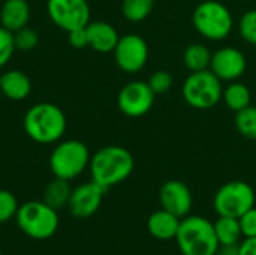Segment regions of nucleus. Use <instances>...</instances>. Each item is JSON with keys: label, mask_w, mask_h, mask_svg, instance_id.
Returning <instances> with one entry per match:
<instances>
[{"label": "nucleus", "mask_w": 256, "mask_h": 255, "mask_svg": "<svg viewBox=\"0 0 256 255\" xmlns=\"http://www.w3.org/2000/svg\"><path fill=\"white\" fill-rule=\"evenodd\" d=\"M248 68V59L242 50L237 47H222L216 50L212 56L210 71L224 83H231L240 80Z\"/></svg>", "instance_id": "nucleus-12"}, {"label": "nucleus", "mask_w": 256, "mask_h": 255, "mask_svg": "<svg viewBox=\"0 0 256 255\" xmlns=\"http://www.w3.org/2000/svg\"><path fill=\"white\" fill-rule=\"evenodd\" d=\"M72 188L69 185V180H63L58 177H54L44 191V201L51 206L56 210H60L63 207H68L69 198H70Z\"/></svg>", "instance_id": "nucleus-22"}, {"label": "nucleus", "mask_w": 256, "mask_h": 255, "mask_svg": "<svg viewBox=\"0 0 256 255\" xmlns=\"http://www.w3.org/2000/svg\"><path fill=\"white\" fill-rule=\"evenodd\" d=\"M256 203L254 188L243 180H232L222 185L213 198V209L218 216L240 218Z\"/></svg>", "instance_id": "nucleus-8"}, {"label": "nucleus", "mask_w": 256, "mask_h": 255, "mask_svg": "<svg viewBox=\"0 0 256 255\" xmlns=\"http://www.w3.org/2000/svg\"><path fill=\"white\" fill-rule=\"evenodd\" d=\"M222 101L228 107V110L237 113V111H240V110L250 105L252 93H250L249 87L244 83H240L237 80V81L228 83V86L224 87Z\"/></svg>", "instance_id": "nucleus-21"}, {"label": "nucleus", "mask_w": 256, "mask_h": 255, "mask_svg": "<svg viewBox=\"0 0 256 255\" xmlns=\"http://www.w3.org/2000/svg\"><path fill=\"white\" fill-rule=\"evenodd\" d=\"M0 92L9 101L20 102L32 93V81L28 75L20 69H8L0 74Z\"/></svg>", "instance_id": "nucleus-16"}, {"label": "nucleus", "mask_w": 256, "mask_h": 255, "mask_svg": "<svg viewBox=\"0 0 256 255\" xmlns=\"http://www.w3.org/2000/svg\"><path fill=\"white\" fill-rule=\"evenodd\" d=\"M90 158L92 153L86 143L70 138L60 140L58 143H56L50 155L48 164L54 177L70 182L88 168Z\"/></svg>", "instance_id": "nucleus-5"}, {"label": "nucleus", "mask_w": 256, "mask_h": 255, "mask_svg": "<svg viewBox=\"0 0 256 255\" xmlns=\"http://www.w3.org/2000/svg\"><path fill=\"white\" fill-rule=\"evenodd\" d=\"M14 41H15V48L22 53H30L33 51L38 44H39V35L34 29L32 27H22L21 30L14 33Z\"/></svg>", "instance_id": "nucleus-26"}, {"label": "nucleus", "mask_w": 256, "mask_h": 255, "mask_svg": "<svg viewBox=\"0 0 256 255\" xmlns=\"http://www.w3.org/2000/svg\"><path fill=\"white\" fill-rule=\"evenodd\" d=\"M16 48L14 41V33L0 26V69H3L14 57Z\"/></svg>", "instance_id": "nucleus-28"}, {"label": "nucleus", "mask_w": 256, "mask_h": 255, "mask_svg": "<svg viewBox=\"0 0 256 255\" xmlns=\"http://www.w3.org/2000/svg\"><path fill=\"white\" fill-rule=\"evenodd\" d=\"M112 54L120 71L126 74H136L146 68L150 50L147 41L141 35L126 33L120 36Z\"/></svg>", "instance_id": "nucleus-10"}, {"label": "nucleus", "mask_w": 256, "mask_h": 255, "mask_svg": "<svg viewBox=\"0 0 256 255\" xmlns=\"http://www.w3.org/2000/svg\"><path fill=\"white\" fill-rule=\"evenodd\" d=\"M237 255H256V237L243 239L237 246Z\"/></svg>", "instance_id": "nucleus-32"}, {"label": "nucleus", "mask_w": 256, "mask_h": 255, "mask_svg": "<svg viewBox=\"0 0 256 255\" xmlns=\"http://www.w3.org/2000/svg\"><path fill=\"white\" fill-rule=\"evenodd\" d=\"M46 14L52 24L66 33L82 29L90 23L87 0H46Z\"/></svg>", "instance_id": "nucleus-9"}, {"label": "nucleus", "mask_w": 256, "mask_h": 255, "mask_svg": "<svg viewBox=\"0 0 256 255\" xmlns=\"http://www.w3.org/2000/svg\"><path fill=\"white\" fill-rule=\"evenodd\" d=\"M86 33L88 47L100 54L112 53L120 39L117 29L106 21H90L86 26Z\"/></svg>", "instance_id": "nucleus-15"}, {"label": "nucleus", "mask_w": 256, "mask_h": 255, "mask_svg": "<svg viewBox=\"0 0 256 255\" xmlns=\"http://www.w3.org/2000/svg\"><path fill=\"white\" fill-rule=\"evenodd\" d=\"M237 30L240 38L246 44L256 47V8L248 9L242 14L237 24Z\"/></svg>", "instance_id": "nucleus-25"}, {"label": "nucleus", "mask_w": 256, "mask_h": 255, "mask_svg": "<svg viewBox=\"0 0 256 255\" xmlns=\"http://www.w3.org/2000/svg\"><path fill=\"white\" fill-rule=\"evenodd\" d=\"M156 0H122V15L130 23H141L153 12Z\"/></svg>", "instance_id": "nucleus-23"}, {"label": "nucleus", "mask_w": 256, "mask_h": 255, "mask_svg": "<svg viewBox=\"0 0 256 255\" xmlns=\"http://www.w3.org/2000/svg\"><path fill=\"white\" fill-rule=\"evenodd\" d=\"M234 125L242 137L256 141V107L249 105L237 111Z\"/></svg>", "instance_id": "nucleus-24"}, {"label": "nucleus", "mask_w": 256, "mask_h": 255, "mask_svg": "<svg viewBox=\"0 0 256 255\" xmlns=\"http://www.w3.org/2000/svg\"><path fill=\"white\" fill-rule=\"evenodd\" d=\"M147 83L152 87V90L154 92V95H164V93H166L172 87L174 78H172L171 72L160 69V71H154L150 75Z\"/></svg>", "instance_id": "nucleus-29"}, {"label": "nucleus", "mask_w": 256, "mask_h": 255, "mask_svg": "<svg viewBox=\"0 0 256 255\" xmlns=\"http://www.w3.org/2000/svg\"><path fill=\"white\" fill-rule=\"evenodd\" d=\"M68 41H69L70 47H74V48H76V50H81V48L88 47L86 27H82V29H75V30H72V32H68Z\"/></svg>", "instance_id": "nucleus-31"}, {"label": "nucleus", "mask_w": 256, "mask_h": 255, "mask_svg": "<svg viewBox=\"0 0 256 255\" xmlns=\"http://www.w3.org/2000/svg\"><path fill=\"white\" fill-rule=\"evenodd\" d=\"M18 228L34 240H46L58 230V210L48 206L44 200L26 201L15 215Z\"/></svg>", "instance_id": "nucleus-6"}, {"label": "nucleus", "mask_w": 256, "mask_h": 255, "mask_svg": "<svg viewBox=\"0 0 256 255\" xmlns=\"http://www.w3.org/2000/svg\"><path fill=\"white\" fill-rule=\"evenodd\" d=\"M240 2H249V0H240Z\"/></svg>", "instance_id": "nucleus-33"}, {"label": "nucleus", "mask_w": 256, "mask_h": 255, "mask_svg": "<svg viewBox=\"0 0 256 255\" xmlns=\"http://www.w3.org/2000/svg\"><path fill=\"white\" fill-rule=\"evenodd\" d=\"M192 26L198 35L212 42L225 41L234 30L231 9L219 0H204L192 12Z\"/></svg>", "instance_id": "nucleus-4"}, {"label": "nucleus", "mask_w": 256, "mask_h": 255, "mask_svg": "<svg viewBox=\"0 0 256 255\" xmlns=\"http://www.w3.org/2000/svg\"><path fill=\"white\" fill-rule=\"evenodd\" d=\"M32 9L27 0H4L0 6V26L15 33L28 26Z\"/></svg>", "instance_id": "nucleus-17"}, {"label": "nucleus", "mask_w": 256, "mask_h": 255, "mask_svg": "<svg viewBox=\"0 0 256 255\" xmlns=\"http://www.w3.org/2000/svg\"><path fill=\"white\" fill-rule=\"evenodd\" d=\"M0 255H3V254H2V251H0Z\"/></svg>", "instance_id": "nucleus-35"}, {"label": "nucleus", "mask_w": 256, "mask_h": 255, "mask_svg": "<svg viewBox=\"0 0 256 255\" xmlns=\"http://www.w3.org/2000/svg\"><path fill=\"white\" fill-rule=\"evenodd\" d=\"M160 207L171 212L178 218H184L190 213L194 206V197L189 186L182 180H168L159 191Z\"/></svg>", "instance_id": "nucleus-14"}, {"label": "nucleus", "mask_w": 256, "mask_h": 255, "mask_svg": "<svg viewBox=\"0 0 256 255\" xmlns=\"http://www.w3.org/2000/svg\"><path fill=\"white\" fill-rule=\"evenodd\" d=\"M174 240L183 255H218L220 249L213 222L200 215L182 218Z\"/></svg>", "instance_id": "nucleus-3"}, {"label": "nucleus", "mask_w": 256, "mask_h": 255, "mask_svg": "<svg viewBox=\"0 0 256 255\" xmlns=\"http://www.w3.org/2000/svg\"><path fill=\"white\" fill-rule=\"evenodd\" d=\"M18 200L16 197L6 189H0V224H4L15 218L18 212Z\"/></svg>", "instance_id": "nucleus-27"}, {"label": "nucleus", "mask_w": 256, "mask_h": 255, "mask_svg": "<svg viewBox=\"0 0 256 255\" xmlns=\"http://www.w3.org/2000/svg\"><path fill=\"white\" fill-rule=\"evenodd\" d=\"M243 239H252L256 237V206L249 209L244 215L238 218Z\"/></svg>", "instance_id": "nucleus-30"}, {"label": "nucleus", "mask_w": 256, "mask_h": 255, "mask_svg": "<svg viewBox=\"0 0 256 255\" xmlns=\"http://www.w3.org/2000/svg\"><path fill=\"white\" fill-rule=\"evenodd\" d=\"M156 95L147 81L134 80L126 83L117 95V107L128 117H142L154 105Z\"/></svg>", "instance_id": "nucleus-11"}, {"label": "nucleus", "mask_w": 256, "mask_h": 255, "mask_svg": "<svg viewBox=\"0 0 256 255\" xmlns=\"http://www.w3.org/2000/svg\"><path fill=\"white\" fill-rule=\"evenodd\" d=\"M214 233L220 246H237L243 239L238 218L219 216L214 222Z\"/></svg>", "instance_id": "nucleus-19"}, {"label": "nucleus", "mask_w": 256, "mask_h": 255, "mask_svg": "<svg viewBox=\"0 0 256 255\" xmlns=\"http://www.w3.org/2000/svg\"><path fill=\"white\" fill-rule=\"evenodd\" d=\"M66 116L52 102H38L32 105L22 119L24 132L38 144H56L66 132Z\"/></svg>", "instance_id": "nucleus-2"}, {"label": "nucleus", "mask_w": 256, "mask_h": 255, "mask_svg": "<svg viewBox=\"0 0 256 255\" xmlns=\"http://www.w3.org/2000/svg\"><path fill=\"white\" fill-rule=\"evenodd\" d=\"M213 53L206 44L194 42L186 47L183 53V63L189 69V72H200L210 69Z\"/></svg>", "instance_id": "nucleus-20"}, {"label": "nucleus", "mask_w": 256, "mask_h": 255, "mask_svg": "<svg viewBox=\"0 0 256 255\" xmlns=\"http://www.w3.org/2000/svg\"><path fill=\"white\" fill-rule=\"evenodd\" d=\"M224 84L210 71L190 72L182 86L184 102L195 110H210L222 101Z\"/></svg>", "instance_id": "nucleus-7"}, {"label": "nucleus", "mask_w": 256, "mask_h": 255, "mask_svg": "<svg viewBox=\"0 0 256 255\" xmlns=\"http://www.w3.org/2000/svg\"><path fill=\"white\" fill-rule=\"evenodd\" d=\"M0 98H2V92H0Z\"/></svg>", "instance_id": "nucleus-34"}, {"label": "nucleus", "mask_w": 256, "mask_h": 255, "mask_svg": "<svg viewBox=\"0 0 256 255\" xmlns=\"http://www.w3.org/2000/svg\"><path fill=\"white\" fill-rule=\"evenodd\" d=\"M180 221H182V218H178V216L172 215L171 212L160 207L159 210L153 212L148 216L147 230H148L150 236H153L158 240H162V242L172 240L177 236Z\"/></svg>", "instance_id": "nucleus-18"}, {"label": "nucleus", "mask_w": 256, "mask_h": 255, "mask_svg": "<svg viewBox=\"0 0 256 255\" xmlns=\"http://www.w3.org/2000/svg\"><path fill=\"white\" fill-rule=\"evenodd\" d=\"M135 168L134 155L123 146L111 144L96 150L90 158L92 180L110 189L124 182Z\"/></svg>", "instance_id": "nucleus-1"}, {"label": "nucleus", "mask_w": 256, "mask_h": 255, "mask_svg": "<svg viewBox=\"0 0 256 255\" xmlns=\"http://www.w3.org/2000/svg\"><path fill=\"white\" fill-rule=\"evenodd\" d=\"M106 189L96 183L94 180L84 182L78 186H75L70 192V198L68 203V209L72 216L78 219H86L93 216L104 200Z\"/></svg>", "instance_id": "nucleus-13"}]
</instances>
